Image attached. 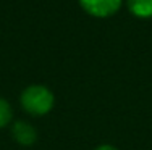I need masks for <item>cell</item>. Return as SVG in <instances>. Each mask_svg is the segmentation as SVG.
Listing matches in <instances>:
<instances>
[{"instance_id":"1","label":"cell","mask_w":152,"mask_h":150,"mask_svg":"<svg viewBox=\"0 0 152 150\" xmlns=\"http://www.w3.org/2000/svg\"><path fill=\"white\" fill-rule=\"evenodd\" d=\"M20 103L31 116H45L55 105V95L44 84H31L21 92Z\"/></svg>"},{"instance_id":"6","label":"cell","mask_w":152,"mask_h":150,"mask_svg":"<svg viewBox=\"0 0 152 150\" xmlns=\"http://www.w3.org/2000/svg\"><path fill=\"white\" fill-rule=\"evenodd\" d=\"M94 150H118L115 145H110V144H102V145H97Z\"/></svg>"},{"instance_id":"4","label":"cell","mask_w":152,"mask_h":150,"mask_svg":"<svg viewBox=\"0 0 152 150\" xmlns=\"http://www.w3.org/2000/svg\"><path fill=\"white\" fill-rule=\"evenodd\" d=\"M128 10L139 20L152 18V0H126Z\"/></svg>"},{"instance_id":"2","label":"cell","mask_w":152,"mask_h":150,"mask_svg":"<svg viewBox=\"0 0 152 150\" xmlns=\"http://www.w3.org/2000/svg\"><path fill=\"white\" fill-rule=\"evenodd\" d=\"M79 7L94 18H110L120 12L123 0H78Z\"/></svg>"},{"instance_id":"3","label":"cell","mask_w":152,"mask_h":150,"mask_svg":"<svg viewBox=\"0 0 152 150\" xmlns=\"http://www.w3.org/2000/svg\"><path fill=\"white\" fill-rule=\"evenodd\" d=\"M12 136L15 139V142H18L23 147H31L37 141V131H36V128L31 123L23 121V120L15 121L12 124Z\"/></svg>"},{"instance_id":"5","label":"cell","mask_w":152,"mask_h":150,"mask_svg":"<svg viewBox=\"0 0 152 150\" xmlns=\"http://www.w3.org/2000/svg\"><path fill=\"white\" fill-rule=\"evenodd\" d=\"M13 120V110L12 105L7 102L5 99L0 97V129L2 128H7Z\"/></svg>"}]
</instances>
